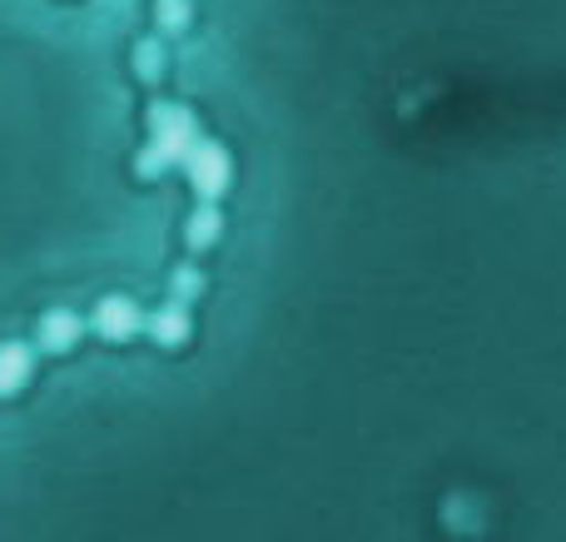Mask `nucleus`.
Returning a JSON list of instances; mask_svg holds the SVG:
<instances>
[{
  "label": "nucleus",
  "mask_w": 566,
  "mask_h": 542,
  "mask_svg": "<svg viewBox=\"0 0 566 542\" xmlns=\"http://www.w3.org/2000/svg\"><path fill=\"white\" fill-rule=\"evenodd\" d=\"M219 229H224L219 209H214V205H199L195 215H189V225H185V244H189V249H209V244L219 239Z\"/></svg>",
  "instance_id": "0eeeda50"
},
{
  "label": "nucleus",
  "mask_w": 566,
  "mask_h": 542,
  "mask_svg": "<svg viewBox=\"0 0 566 542\" xmlns=\"http://www.w3.org/2000/svg\"><path fill=\"white\" fill-rule=\"evenodd\" d=\"M80 334H85L80 314H70V309H50V314L35 324V348L40 354H70V348L80 344Z\"/></svg>",
  "instance_id": "20e7f679"
},
{
  "label": "nucleus",
  "mask_w": 566,
  "mask_h": 542,
  "mask_svg": "<svg viewBox=\"0 0 566 542\" xmlns=\"http://www.w3.org/2000/svg\"><path fill=\"white\" fill-rule=\"evenodd\" d=\"M195 139H199V129L185 105H149V145H145V155L135 159V169L145 179L165 175L169 165H179V159L189 155Z\"/></svg>",
  "instance_id": "f257e3e1"
},
{
  "label": "nucleus",
  "mask_w": 566,
  "mask_h": 542,
  "mask_svg": "<svg viewBox=\"0 0 566 542\" xmlns=\"http://www.w3.org/2000/svg\"><path fill=\"white\" fill-rule=\"evenodd\" d=\"M35 368V348L30 344H0V398H15L30 384Z\"/></svg>",
  "instance_id": "39448f33"
},
{
  "label": "nucleus",
  "mask_w": 566,
  "mask_h": 542,
  "mask_svg": "<svg viewBox=\"0 0 566 542\" xmlns=\"http://www.w3.org/2000/svg\"><path fill=\"white\" fill-rule=\"evenodd\" d=\"M185 169L205 199H219L229 189V155H224V145H214V139H195L185 155Z\"/></svg>",
  "instance_id": "f03ea898"
},
{
  "label": "nucleus",
  "mask_w": 566,
  "mask_h": 542,
  "mask_svg": "<svg viewBox=\"0 0 566 542\" xmlns=\"http://www.w3.org/2000/svg\"><path fill=\"white\" fill-rule=\"evenodd\" d=\"M199 289H205V279H199L195 269H179V274H175V299H179V304H189Z\"/></svg>",
  "instance_id": "9d476101"
},
{
  "label": "nucleus",
  "mask_w": 566,
  "mask_h": 542,
  "mask_svg": "<svg viewBox=\"0 0 566 542\" xmlns=\"http://www.w3.org/2000/svg\"><path fill=\"white\" fill-rule=\"evenodd\" d=\"M149 334H155V344H165V348H179L189 338V304H165V309H155L149 314Z\"/></svg>",
  "instance_id": "423d86ee"
},
{
  "label": "nucleus",
  "mask_w": 566,
  "mask_h": 542,
  "mask_svg": "<svg viewBox=\"0 0 566 542\" xmlns=\"http://www.w3.org/2000/svg\"><path fill=\"white\" fill-rule=\"evenodd\" d=\"M189 15H195V10H189V0H159V6H155V20H159V30H165V35L189 30Z\"/></svg>",
  "instance_id": "1a4fd4ad"
},
{
  "label": "nucleus",
  "mask_w": 566,
  "mask_h": 542,
  "mask_svg": "<svg viewBox=\"0 0 566 542\" xmlns=\"http://www.w3.org/2000/svg\"><path fill=\"white\" fill-rule=\"evenodd\" d=\"M139 329H145V314H139L135 299L109 294V299L95 304V334L109 338V344H125V338H135Z\"/></svg>",
  "instance_id": "7ed1b4c3"
},
{
  "label": "nucleus",
  "mask_w": 566,
  "mask_h": 542,
  "mask_svg": "<svg viewBox=\"0 0 566 542\" xmlns=\"http://www.w3.org/2000/svg\"><path fill=\"white\" fill-rule=\"evenodd\" d=\"M129 65H135V75L145 80V85H159V80H165V45H159V40H139Z\"/></svg>",
  "instance_id": "6e6552de"
}]
</instances>
